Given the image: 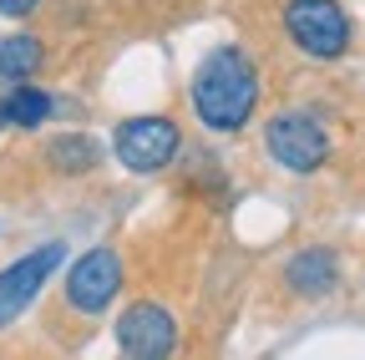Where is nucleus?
<instances>
[{
    "label": "nucleus",
    "instance_id": "obj_1",
    "mask_svg": "<svg viewBox=\"0 0 365 360\" xmlns=\"http://www.w3.org/2000/svg\"><path fill=\"white\" fill-rule=\"evenodd\" d=\"M259 107V71L239 46H218L193 71V112L208 132H244Z\"/></svg>",
    "mask_w": 365,
    "mask_h": 360
},
{
    "label": "nucleus",
    "instance_id": "obj_2",
    "mask_svg": "<svg viewBox=\"0 0 365 360\" xmlns=\"http://www.w3.org/2000/svg\"><path fill=\"white\" fill-rule=\"evenodd\" d=\"M117 289H122V254L107 249V244H102V249H86V254L71 264V274H66V284H61V294H56V314H61L76 335H86V330L112 309Z\"/></svg>",
    "mask_w": 365,
    "mask_h": 360
},
{
    "label": "nucleus",
    "instance_id": "obj_3",
    "mask_svg": "<svg viewBox=\"0 0 365 360\" xmlns=\"http://www.w3.org/2000/svg\"><path fill=\"white\" fill-rule=\"evenodd\" d=\"M264 153L279 163L284 173L309 178V173H319V168L330 163L335 138H330V127L319 122L314 112H304V107H284V112H274L269 127H264Z\"/></svg>",
    "mask_w": 365,
    "mask_h": 360
},
{
    "label": "nucleus",
    "instance_id": "obj_4",
    "mask_svg": "<svg viewBox=\"0 0 365 360\" xmlns=\"http://www.w3.org/2000/svg\"><path fill=\"white\" fill-rule=\"evenodd\" d=\"M284 31L294 51L309 61H340L355 41V26L340 0H289L284 6Z\"/></svg>",
    "mask_w": 365,
    "mask_h": 360
},
{
    "label": "nucleus",
    "instance_id": "obj_5",
    "mask_svg": "<svg viewBox=\"0 0 365 360\" xmlns=\"http://www.w3.org/2000/svg\"><path fill=\"white\" fill-rule=\"evenodd\" d=\"M122 360H173L178 355V320L158 299H132L117 320Z\"/></svg>",
    "mask_w": 365,
    "mask_h": 360
},
{
    "label": "nucleus",
    "instance_id": "obj_6",
    "mask_svg": "<svg viewBox=\"0 0 365 360\" xmlns=\"http://www.w3.org/2000/svg\"><path fill=\"white\" fill-rule=\"evenodd\" d=\"M182 148V132L173 117H127L117 132H112V153L122 168L132 173H158L178 158Z\"/></svg>",
    "mask_w": 365,
    "mask_h": 360
},
{
    "label": "nucleus",
    "instance_id": "obj_7",
    "mask_svg": "<svg viewBox=\"0 0 365 360\" xmlns=\"http://www.w3.org/2000/svg\"><path fill=\"white\" fill-rule=\"evenodd\" d=\"M66 259V244H41L21 259H11L6 269H0V325L16 320V314L36 299V289L51 279V269Z\"/></svg>",
    "mask_w": 365,
    "mask_h": 360
},
{
    "label": "nucleus",
    "instance_id": "obj_8",
    "mask_svg": "<svg viewBox=\"0 0 365 360\" xmlns=\"http://www.w3.org/2000/svg\"><path fill=\"white\" fill-rule=\"evenodd\" d=\"M279 284L294 294V299H325L335 284H340V254L325 249V244H309V249H294L284 264H279Z\"/></svg>",
    "mask_w": 365,
    "mask_h": 360
},
{
    "label": "nucleus",
    "instance_id": "obj_9",
    "mask_svg": "<svg viewBox=\"0 0 365 360\" xmlns=\"http://www.w3.org/2000/svg\"><path fill=\"white\" fill-rule=\"evenodd\" d=\"M46 61V46H41V36H0V81L6 86H26Z\"/></svg>",
    "mask_w": 365,
    "mask_h": 360
},
{
    "label": "nucleus",
    "instance_id": "obj_10",
    "mask_svg": "<svg viewBox=\"0 0 365 360\" xmlns=\"http://www.w3.org/2000/svg\"><path fill=\"white\" fill-rule=\"evenodd\" d=\"M0 117L6 127H41L46 117H56V97L46 92V86H11L6 97H0Z\"/></svg>",
    "mask_w": 365,
    "mask_h": 360
},
{
    "label": "nucleus",
    "instance_id": "obj_11",
    "mask_svg": "<svg viewBox=\"0 0 365 360\" xmlns=\"http://www.w3.org/2000/svg\"><path fill=\"white\" fill-rule=\"evenodd\" d=\"M46 163H51L56 173H91V168H97L102 163V148L97 143H91L86 138V132H66V138H51V143H46Z\"/></svg>",
    "mask_w": 365,
    "mask_h": 360
},
{
    "label": "nucleus",
    "instance_id": "obj_12",
    "mask_svg": "<svg viewBox=\"0 0 365 360\" xmlns=\"http://www.w3.org/2000/svg\"><path fill=\"white\" fill-rule=\"evenodd\" d=\"M36 6H41V0H0V16H11V21H26Z\"/></svg>",
    "mask_w": 365,
    "mask_h": 360
},
{
    "label": "nucleus",
    "instance_id": "obj_13",
    "mask_svg": "<svg viewBox=\"0 0 365 360\" xmlns=\"http://www.w3.org/2000/svg\"><path fill=\"white\" fill-rule=\"evenodd\" d=\"M0 122H6V117H0Z\"/></svg>",
    "mask_w": 365,
    "mask_h": 360
}]
</instances>
